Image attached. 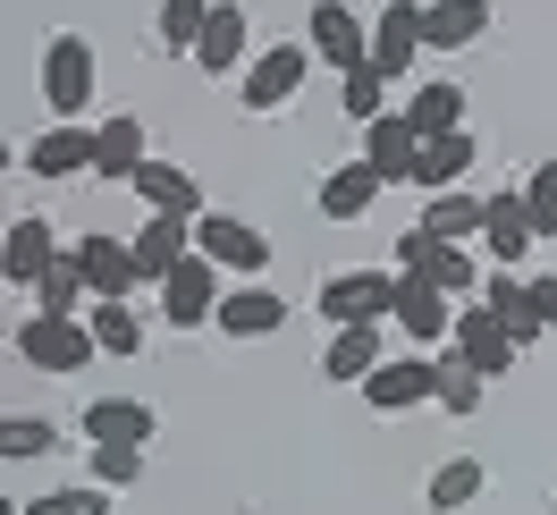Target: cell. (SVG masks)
<instances>
[{
    "instance_id": "5b68a950",
    "label": "cell",
    "mask_w": 557,
    "mask_h": 515,
    "mask_svg": "<svg viewBox=\"0 0 557 515\" xmlns=\"http://www.w3.org/2000/svg\"><path fill=\"white\" fill-rule=\"evenodd\" d=\"M321 321L330 330H355V321H388V305H397V271H338L321 279Z\"/></svg>"
},
{
    "instance_id": "7c38bea8",
    "label": "cell",
    "mask_w": 557,
    "mask_h": 515,
    "mask_svg": "<svg viewBox=\"0 0 557 515\" xmlns=\"http://www.w3.org/2000/svg\"><path fill=\"white\" fill-rule=\"evenodd\" d=\"M414 60H422V0H381V17H372V69L397 85Z\"/></svg>"
},
{
    "instance_id": "e0dca14e",
    "label": "cell",
    "mask_w": 557,
    "mask_h": 515,
    "mask_svg": "<svg viewBox=\"0 0 557 515\" xmlns=\"http://www.w3.org/2000/svg\"><path fill=\"white\" fill-rule=\"evenodd\" d=\"M490 35V0H422V51H473Z\"/></svg>"
},
{
    "instance_id": "8992f818",
    "label": "cell",
    "mask_w": 557,
    "mask_h": 515,
    "mask_svg": "<svg viewBox=\"0 0 557 515\" xmlns=\"http://www.w3.org/2000/svg\"><path fill=\"white\" fill-rule=\"evenodd\" d=\"M195 254H211L220 271H237V279L271 271V237H262L253 220H237V211H203V220H195Z\"/></svg>"
},
{
    "instance_id": "484cf974",
    "label": "cell",
    "mask_w": 557,
    "mask_h": 515,
    "mask_svg": "<svg viewBox=\"0 0 557 515\" xmlns=\"http://www.w3.org/2000/svg\"><path fill=\"white\" fill-rule=\"evenodd\" d=\"M381 364H388V355H381V321H355V330H338V339H330V355H321V372L347 380V389H363Z\"/></svg>"
},
{
    "instance_id": "1f68e13d",
    "label": "cell",
    "mask_w": 557,
    "mask_h": 515,
    "mask_svg": "<svg viewBox=\"0 0 557 515\" xmlns=\"http://www.w3.org/2000/svg\"><path fill=\"white\" fill-rule=\"evenodd\" d=\"M211 9H220V0H161V26H152V35H161V51H186V60H195Z\"/></svg>"
},
{
    "instance_id": "ba28073f",
    "label": "cell",
    "mask_w": 557,
    "mask_h": 515,
    "mask_svg": "<svg viewBox=\"0 0 557 515\" xmlns=\"http://www.w3.org/2000/svg\"><path fill=\"white\" fill-rule=\"evenodd\" d=\"M220 262L211 254H186L170 279H161V312H170V330H203V321H220Z\"/></svg>"
},
{
    "instance_id": "d6986e66",
    "label": "cell",
    "mask_w": 557,
    "mask_h": 515,
    "mask_svg": "<svg viewBox=\"0 0 557 515\" xmlns=\"http://www.w3.org/2000/svg\"><path fill=\"white\" fill-rule=\"evenodd\" d=\"M186 254H195V220H177V211H152V220L136 229V271L152 279V287H161V279H170Z\"/></svg>"
},
{
    "instance_id": "f35d334b",
    "label": "cell",
    "mask_w": 557,
    "mask_h": 515,
    "mask_svg": "<svg viewBox=\"0 0 557 515\" xmlns=\"http://www.w3.org/2000/svg\"><path fill=\"white\" fill-rule=\"evenodd\" d=\"M523 204H532V229L557 237V161H541V170L523 177Z\"/></svg>"
},
{
    "instance_id": "603a6c76",
    "label": "cell",
    "mask_w": 557,
    "mask_h": 515,
    "mask_svg": "<svg viewBox=\"0 0 557 515\" xmlns=\"http://www.w3.org/2000/svg\"><path fill=\"white\" fill-rule=\"evenodd\" d=\"M363 161L397 186V177H414V161H422V136H414V119L406 110H388V119H372L363 127Z\"/></svg>"
},
{
    "instance_id": "e575fe53",
    "label": "cell",
    "mask_w": 557,
    "mask_h": 515,
    "mask_svg": "<svg viewBox=\"0 0 557 515\" xmlns=\"http://www.w3.org/2000/svg\"><path fill=\"white\" fill-rule=\"evenodd\" d=\"M338 102H347V119H355V127H372V119H388V76H381V69L338 76Z\"/></svg>"
},
{
    "instance_id": "4fadbf2b",
    "label": "cell",
    "mask_w": 557,
    "mask_h": 515,
    "mask_svg": "<svg viewBox=\"0 0 557 515\" xmlns=\"http://www.w3.org/2000/svg\"><path fill=\"white\" fill-rule=\"evenodd\" d=\"M388 321H397L414 346H448V339H456V296H440L431 279H397V305H388Z\"/></svg>"
},
{
    "instance_id": "30bf717a",
    "label": "cell",
    "mask_w": 557,
    "mask_h": 515,
    "mask_svg": "<svg viewBox=\"0 0 557 515\" xmlns=\"http://www.w3.org/2000/svg\"><path fill=\"white\" fill-rule=\"evenodd\" d=\"M448 346H456V355H465L482 380H507V372H516V355H523V346L507 339V321H498L482 296H473V305H456V339H448Z\"/></svg>"
},
{
    "instance_id": "8d00e7d4",
    "label": "cell",
    "mask_w": 557,
    "mask_h": 515,
    "mask_svg": "<svg viewBox=\"0 0 557 515\" xmlns=\"http://www.w3.org/2000/svg\"><path fill=\"white\" fill-rule=\"evenodd\" d=\"M51 447H60V431H51L42 414H9V422H0V456H9V465H26V456H51Z\"/></svg>"
},
{
    "instance_id": "5bb4252c",
    "label": "cell",
    "mask_w": 557,
    "mask_h": 515,
    "mask_svg": "<svg viewBox=\"0 0 557 515\" xmlns=\"http://www.w3.org/2000/svg\"><path fill=\"white\" fill-rule=\"evenodd\" d=\"M220 339H271V330H287V296H271L262 279H237L228 296H220V321H211Z\"/></svg>"
},
{
    "instance_id": "2e32d148",
    "label": "cell",
    "mask_w": 557,
    "mask_h": 515,
    "mask_svg": "<svg viewBox=\"0 0 557 515\" xmlns=\"http://www.w3.org/2000/svg\"><path fill=\"white\" fill-rule=\"evenodd\" d=\"M482 305L507 321V339L516 346H532V339H549V312H541V296H532V279H516V271H490L482 279Z\"/></svg>"
},
{
    "instance_id": "d6a6232c",
    "label": "cell",
    "mask_w": 557,
    "mask_h": 515,
    "mask_svg": "<svg viewBox=\"0 0 557 515\" xmlns=\"http://www.w3.org/2000/svg\"><path fill=\"white\" fill-rule=\"evenodd\" d=\"M85 330H94V346H102V355H136V346H144V321L127 312V296L94 305V312H85Z\"/></svg>"
},
{
    "instance_id": "277c9868",
    "label": "cell",
    "mask_w": 557,
    "mask_h": 515,
    "mask_svg": "<svg viewBox=\"0 0 557 515\" xmlns=\"http://www.w3.org/2000/svg\"><path fill=\"white\" fill-rule=\"evenodd\" d=\"M17 355H26L35 372H85L102 346H94V330L69 321V312H35V321H17Z\"/></svg>"
},
{
    "instance_id": "8fae6325",
    "label": "cell",
    "mask_w": 557,
    "mask_h": 515,
    "mask_svg": "<svg viewBox=\"0 0 557 515\" xmlns=\"http://www.w3.org/2000/svg\"><path fill=\"white\" fill-rule=\"evenodd\" d=\"M76 271H85V287H94V305H110V296H127V287H144L136 271V237H110V229H94V237H76Z\"/></svg>"
},
{
    "instance_id": "6da1fadb",
    "label": "cell",
    "mask_w": 557,
    "mask_h": 515,
    "mask_svg": "<svg viewBox=\"0 0 557 515\" xmlns=\"http://www.w3.org/2000/svg\"><path fill=\"white\" fill-rule=\"evenodd\" d=\"M35 76H42V110H51L60 127H76V119L94 110V42L85 35H51Z\"/></svg>"
},
{
    "instance_id": "d4e9b609",
    "label": "cell",
    "mask_w": 557,
    "mask_h": 515,
    "mask_svg": "<svg viewBox=\"0 0 557 515\" xmlns=\"http://www.w3.org/2000/svg\"><path fill=\"white\" fill-rule=\"evenodd\" d=\"M85 440L94 447H144L152 440V406L144 397H94L85 406Z\"/></svg>"
},
{
    "instance_id": "4dcf8cb0",
    "label": "cell",
    "mask_w": 557,
    "mask_h": 515,
    "mask_svg": "<svg viewBox=\"0 0 557 515\" xmlns=\"http://www.w3.org/2000/svg\"><path fill=\"white\" fill-rule=\"evenodd\" d=\"M406 119H414V136H456V127H465V85H456V76H431L414 102H406Z\"/></svg>"
},
{
    "instance_id": "7a4b0ae2",
    "label": "cell",
    "mask_w": 557,
    "mask_h": 515,
    "mask_svg": "<svg viewBox=\"0 0 557 515\" xmlns=\"http://www.w3.org/2000/svg\"><path fill=\"white\" fill-rule=\"evenodd\" d=\"M397 279H431V287L456 296V305L482 296V262H473L465 245H440L431 229H406V237H397Z\"/></svg>"
},
{
    "instance_id": "4316f807",
    "label": "cell",
    "mask_w": 557,
    "mask_h": 515,
    "mask_svg": "<svg viewBox=\"0 0 557 515\" xmlns=\"http://www.w3.org/2000/svg\"><path fill=\"white\" fill-rule=\"evenodd\" d=\"M473 161H482V144L465 136V127H456V136H422V161H414V186L422 195H448L456 177L473 170Z\"/></svg>"
},
{
    "instance_id": "ffe728a7",
    "label": "cell",
    "mask_w": 557,
    "mask_h": 515,
    "mask_svg": "<svg viewBox=\"0 0 557 515\" xmlns=\"http://www.w3.org/2000/svg\"><path fill=\"white\" fill-rule=\"evenodd\" d=\"M26 170H35L42 186L85 177V170H94V127H42V136L26 144Z\"/></svg>"
},
{
    "instance_id": "cb8c5ba5",
    "label": "cell",
    "mask_w": 557,
    "mask_h": 515,
    "mask_svg": "<svg viewBox=\"0 0 557 515\" xmlns=\"http://www.w3.org/2000/svg\"><path fill=\"white\" fill-rule=\"evenodd\" d=\"M195 69L203 76H245V0H220V9H211L203 42H195Z\"/></svg>"
},
{
    "instance_id": "d590c367",
    "label": "cell",
    "mask_w": 557,
    "mask_h": 515,
    "mask_svg": "<svg viewBox=\"0 0 557 515\" xmlns=\"http://www.w3.org/2000/svg\"><path fill=\"white\" fill-rule=\"evenodd\" d=\"M482 389H490V380L448 346V355H440V406H448V414H482Z\"/></svg>"
},
{
    "instance_id": "f546056e",
    "label": "cell",
    "mask_w": 557,
    "mask_h": 515,
    "mask_svg": "<svg viewBox=\"0 0 557 515\" xmlns=\"http://www.w3.org/2000/svg\"><path fill=\"white\" fill-rule=\"evenodd\" d=\"M482 481H490V465H482V456H448L440 474L422 481V499H431V515H465L473 499H482Z\"/></svg>"
},
{
    "instance_id": "836d02e7",
    "label": "cell",
    "mask_w": 557,
    "mask_h": 515,
    "mask_svg": "<svg viewBox=\"0 0 557 515\" xmlns=\"http://www.w3.org/2000/svg\"><path fill=\"white\" fill-rule=\"evenodd\" d=\"M85 296H94V287H85V271H76V254H60V262L35 279V312H69V321H76Z\"/></svg>"
},
{
    "instance_id": "ac0fdd59",
    "label": "cell",
    "mask_w": 557,
    "mask_h": 515,
    "mask_svg": "<svg viewBox=\"0 0 557 515\" xmlns=\"http://www.w3.org/2000/svg\"><path fill=\"white\" fill-rule=\"evenodd\" d=\"M532 237H541V229H532V204H523L516 186H507V195H490V220H482L490 262H498V271H516L523 254H532Z\"/></svg>"
},
{
    "instance_id": "ab89813d",
    "label": "cell",
    "mask_w": 557,
    "mask_h": 515,
    "mask_svg": "<svg viewBox=\"0 0 557 515\" xmlns=\"http://www.w3.org/2000/svg\"><path fill=\"white\" fill-rule=\"evenodd\" d=\"M136 474H144V447H94V481L102 490H127Z\"/></svg>"
},
{
    "instance_id": "44dd1931",
    "label": "cell",
    "mask_w": 557,
    "mask_h": 515,
    "mask_svg": "<svg viewBox=\"0 0 557 515\" xmlns=\"http://www.w3.org/2000/svg\"><path fill=\"white\" fill-rule=\"evenodd\" d=\"M144 161H152V152H144V119H127V110H119V119H102V127H94V177L136 186Z\"/></svg>"
},
{
    "instance_id": "9a60e30c",
    "label": "cell",
    "mask_w": 557,
    "mask_h": 515,
    "mask_svg": "<svg viewBox=\"0 0 557 515\" xmlns=\"http://www.w3.org/2000/svg\"><path fill=\"white\" fill-rule=\"evenodd\" d=\"M381 186H388V177L372 170L363 152H355V161H338V170L313 186V204H321V220H363V211L381 204Z\"/></svg>"
},
{
    "instance_id": "9c48e42d",
    "label": "cell",
    "mask_w": 557,
    "mask_h": 515,
    "mask_svg": "<svg viewBox=\"0 0 557 515\" xmlns=\"http://www.w3.org/2000/svg\"><path fill=\"white\" fill-rule=\"evenodd\" d=\"M372 414H414V406H440V355H388L381 372L363 380Z\"/></svg>"
},
{
    "instance_id": "60d3db41",
    "label": "cell",
    "mask_w": 557,
    "mask_h": 515,
    "mask_svg": "<svg viewBox=\"0 0 557 515\" xmlns=\"http://www.w3.org/2000/svg\"><path fill=\"white\" fill-rule=\"evenodd\" d=\"M532 296H541V312H549V330H557V271H549V279H532Z\"/></svg>"
},
{
    "instance_id": "52a82bcc",
    "label": "cell",
    "mask_w": 557,
    "mask_h": 515,
    "mask_svg": "<svg viewBox=\"0 0 557 515\" xmlns=\"http://www.w3.org/2000/svg\"><path fill=\"white\" fill-rule=\"evenodd\" d=\"M305 26H313V60L321 69H338V76H355V69H372V26H363V17H355L347 0H313V17H305Z\"/></svg>"
},
{
    "instance_id": "b9f144b4",
    "label": "cell",
    "mask_w": 557,
    "mask_h": 515,
    "mask_svg": "<svg viewBox=\"0 0 557 515\" xmlns=\"http://www.w3.org/2000/svg\"><path fill=\"white\" fill-rule=\"evenodd\" d=\"M549 515H557V499H549Z\"/></svg>"
},
{
    "instance_id": "f1b7e54d",
    "label": "cell",
    "mask_w": 557,
    "mask_h": 515,
    "mask_svg": "<svg viewBox=\"0 0 557 515\" xmlns=\"http://www.w3.org/2000/svg\"><path fill=\"white\" fill-rule=\"evenodd\" d=\"M482 220H490V195H431V204H422V220L414 229H431V237L440 245H465V237H482Z\"/></svg>"
},
{
    "instance_id": "74e56055",
    "label": "cell",
    "mask_w": 557,
    "mask_h": 515,
    "mask_svg": "<svg viewBox=\"0 0 557 515\" xmlns=\"http://www.w3.org/2000/svg\"><path fill=\"white\" fill-rule=\"evenodd\" d=\"M17 515H110V490H102V481H76V490H42V499H26Z\"/></svg>"
},
{
    "instance_id": "83f0119b",
    "label": "cell",
    "mask_w": 557,
    "mask_h": 515,
    "mask_svg": "<svg viewBox=\"0 0 557 515\" xmlns=\"http://www.w3.org/2000/svg\"><path fill=\"white\" fill-rule=\"evenodd\" d=\"M136 195H144L152 211L203 220V186H195V170H177V161H144V170H136Z\"/></svg>"
},
{
    "instance_id": "7402d4cb",
    "label": "cell",
    "mask_w": 557,
    "mask_h": 515,
    "mask_svg": "<svg viewBox=\"0 0 557 515\" xmlns=\"http://www.w3.org/2000/svg\"><path fill=\"white\" fill-rule=\"evenodd\" d=\"M60 262V237H51V220H9V245H0V271H9V287H35L42 271Z\"/></svg>"
},
{
    "instance_id": "3957f363",
    "label": "cell",
    "mask_w": 557,
    "mask_h": 515,
    "mask_svg": "<svg viewBox=\"0 0 557 515\" xmlns=\"http://www.w3.org/2000/svg\"><path fill=\"white\" fill-rule=\"evenodd\" d=\"M313 42H271V51H253L245 60V110L253 119H271V110H287L296 94H305V76H313Z\"/></svg>"
}]
</instances>
